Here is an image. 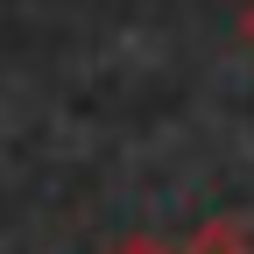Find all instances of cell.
Here are the masks:
<instances>
[{"label": "cell", "instance_id": "cell-3", "mask_svg": "<svg viewBox=\"0 0 254 254\" xmlns=\"http://www.w3.org/2000/svg\"><path fill=\"white\" fill-rule=\"evenodd\" d=\"M233 36H240V43H247V50H254V7H247V14H240V28H233Z\"/></svg>", "mask_w": 254, "mask_h": 254}, {"label": "cell", "instance_id": "cell-1", "mask_svg": "<svg viewBox=\"0 0 254 254\" xmlns=\"http://www.w3.org/2000/svg\"><path fill=\"white\" fill-rule=\"evenodd\" d=\"M184 254H254V247H247V226H240V219H205Z\"/></svg>", "mask_w": 254, "mask_h": 254}, {"label": "cell", "instance_id": "cell-2", "mask_svg": "<svg viewBox=\"0 0 254 254\" xmlns=\"http://www.w3.org/2000/svg\"><path fill=\"white\" fill-rule=\"evenodd\" d=\"M106 254H184V247H170L163 233H127V240H113Z\"/></svg>", "mask_w": 254, "mask_h": 254}]
</instances>
